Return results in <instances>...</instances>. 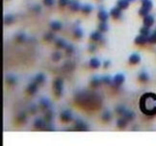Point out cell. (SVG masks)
Listing matches in <instances>:
<instances>
[{
    "label": "cell",
    "mask_w": 156,
    "mask_h": 146,
    "mask_svg": "<svg viewBox=\"0 0 156 146\" xmlns=\"http://www.w3.org/2000/svg\"><path fill=\"white\" fill-rule=\"evenodd\" d=\"M140 109L145 114H156V94L151 92L144 94L140 100Z\"/></svg>",
    "instance_id": "6da1fadb"
},
{
    "label": "cell",
    "mask_w": 156,
    "mask_h": 146,
    "mask_svg": "<svg viewBox=\"0 0 156 146\" xmlns=\"http://www.w3.org/2000/svg\"><path fill=\"white\" fill-rule=\"evenodd\" d=\"M63 87H64V84H63V80L62 79H56L53 83V89H54V93H55L56 96L60 97L63 93Z\"/></svg>",
    "instance_id": "7a4b0ae2"
},
{
    "label": "cell",
    "mask_w": 156,
    "mask_h": 146,
    "mask_svg": "<svg viewBox=\"0 0 156 146\" xmlns=\"http://www.w3.org/2000/svg\"><path fill=\"white\" fill-rule=\"evenodd\" d=\"M125 81V77L122 73H118L116 74L115 76L113 77V80H112V85L114 87L118 88L119 86H121L124 84V82Z\"/></svg>",
    "instance_id": "3957f363"
},
{
    "label": "cell",
    "mask_w": 156,
    "mask_h": 146,
    "mask_svg": "<svg viewBox=\"0 0 156 146\" xmlns=\"http://www.w3.org/2000/svg\"><path fill=\"white\" fill-rule=\"evenodd\" d=\"M74 129L77 131H88L89 127L83 120L78 119V120H75V122H74Z\"/></svg>",
    "instance_id": "277c9868"
},
{
    "label": "cell",
    "mask_w": 156,
    "mask_h": 146,
    "mask_svg": "<svg viewBox=\"0 0 156 146\" xmlns=\"http://www.w3.org/2000/svg\"><path fill=\"white\" fill-rule=\"evenodd\" d=\"M60 119L63 122H70L72 119V114L70 111H63L61 114H60Z\"/></svg>",
    "instance_id": "5b68a950"
},
{
    "label": "cell",
    "mask_w": 156,
    "mask_h": 146,
    "mask_svg": "<svg viewBox=\"0 0 156 146\" xmlns=\"http://www.w3.org/2000/svg\"><path fill=\"white\" fill-rule=\"evenodd\" d=\"M110 16L115 19H121V16H122V13H121V9H119L118 6L113 9H111L110 11Z\"/></svg>",
    "instance_id": "8992f818"
},
{
    "label": "cell",
    "mask_w": 156,
    "mask_h": 146,
    "mask_svg": "<svg viewBox=\"0 0 156 146\" xmlns=\"http://www.w3.org/2000/svg\"><path fill=\"white\" fill-rule=\"evenodd\" d=\"M135 43L136 44H139V45H143V44H146L148 42V36H145V35H142L140 34L139 36H137L135 38Z\"/></svg>",
    "instance_id": "52a82bcc"
},
{
    "label": "cell",
    "mask_w": 156,
    "mask_h": 146,
    "mask_svg": "<svg viewBox=\"0 0 156 146\" xmlns=\"http://www.w3.org/2000/svg\"><path fill=\"white\" fill-rule=\"evenodd\" d=\"M34 126L39 130H44V128L46 126V119H41V118H37L34 121Z\"/></svg>",
    "instance_id": "ba28073f"
},
{
    "label": "cell",
    "mask_w": 156,
    "mask_h": 146,
    "mask_svg": "<svg viewBox=\"0 0 156 146\" xmlns=\"http://www.w3.org/2000/svg\"><path fill=\"white\" fill-rule=\"evenodd\" d=\"M154 16H152L151 14H148L144 17V25L148 26V27H151L154 24Z\"/></svg>",
    "instance_id": "9c48e42d"
},
{
    "label": "cell",
    "mask_w": 156,
    "mask_h": 146,
    "mask_svg": "<svg viewBox=\"0 0 156 146\" xmlns=\"http://www.w3.org/2000/svg\"><path fill=\"white\" fill-rule=\"evenodd\" d=\"M128 61H129V64H138L141 62V56L138 53H133V54L130 55Z\"/></svg>",
    "instance_id": "30bf717a"
},
{
    "label": "cell",
    "mask_w": 156,
    "mask_h": 146,
    "mask_svg": "<svg viewBox=\"0 0 156 146\" xmlns=\"http://www.w3.org/2000/svg\"><path fill=\"white\" fill-rule=\"evenodd\" d=\"M97 16H98V19H99L101 22H107L108 19H109V14L105 10H100L98 12Z\"/></svg>",
    "instance_id": "8fae6325"
},
{
    "label": "cell",
    "mask_w": 156,
    "mask_h": 146,
    "mask_svg": "<svg viewBox=\"0 0 156 146\" xmlns=\"http://www.w3.org/2000/svg\"><path fill=\"white\" fill-rule=\"evenodd\" d=\"M40 105L43 110H48L50 107H51V102H50V100L48 98L43 97V98H41L40 101Z\"/></svg>",
    "instance_id": "7c38bea8"
},
{
    "label": "cell",
    "mask_w": 156,
    "mask_h": 146,
    "mask_svg": "<svg viewBox=\"0 0 156 146\" xmlns=\"http://www.w3.org/2000/svg\"><path fill=\"white\" fill-rule=\"evenodd\" d=\"M68 7H70V9L71 11L77 12L78 10H80L81 9V5L77 0H70V4H68Z\"/></svg>",
    "instance_id": "4fadbf2b"
},
{
    "label": "cell",
    "mask_w": 156,
    "mask_h": 146,
    "mask_svg": "<svg viewBox=\"0 0 156 146\" xmlns=\"http://www.w3.org/2000/svg\"><path fill=\"white\" fill-rule=\"evenodd\" d=\"M38 91V84H36L35 82H32L31 84H29V86L27 87V92L29 94H35L36 92Z\"/></svg>",
    "instance_id": "5bb4252c"
},
{
    "label": "cell",
    "mask_w": 156,
    "mask_h": 146,
    "mask_svg": "<svg viewBox=\"0 0 156 146\" xmlns=\"http://www.w3.org/2000/svg\"><path fill=\"white\" fill-rule=\"evenodd\" d=\"M91 40L94 41H100L102 40V34H101L100 31H95L91 34Z\"/></svg>",
    "instance_id": "9a60e30c"
},
{
    "label": "cell",
    "mask_w": 156,
    "mask_h": 146,
    "mask_svg": "<svg viewBox=\"0 0 156 146\" xmlns=\"http://www.w3.org/2000/svg\"><path fill=\"white\" fill-rule=\"evenodd\" d=\"M44 81H46V76H44V74L39 73L34 77V81H33V82H35L36 84L40 85V84H43V83H44Z\"/></svg>",
    "instance_id": "2e32d148"
},
{
    "label": "cell",
    "mask_w": 156,
    "mask_h": 146,
    "mask_svg": "<svg viewBox=\"0 0 156 146\" xmlns=\"http://www.w3.org/2000/svg\"><path fill=\"white\" fill-rule=\"evenodd\" d=\"M129 1L128 0H118L117 1V6L121 9V10H125V9L128 8V6H129Z\"/></svg>",
    "instance_id": "e0dca14e"
},
{
    "label": "cell",
    "mask_w": 156,
    "mask_h": 146,
    "mask_svg": "<svg viewBox=\"0 0 156 146\" xmlns=\"http://www.w3.org/2000/svg\"><path fill=\"white\" fill-rule=\"evenodd\" d=\"M141 2H142V7L148 11H150L152 7H153V2H152V0H141Z\"/></svg>",
    "instance_id": "ac0fdd59"
},
{
    "label": "cell",
    "mask_w": 156,
    "mask_h": 146,
    "mask_svg": "<svg viewBox=\"0 0 156 146\" xmlns=\"http://www.w3.org/2000/svg\"><path fill=\"white\" fill-rule=\"evenodd\" d=\"M89 64H90V66H91L92 68H98L100 66L101 62L97 58H92V59L90 60Z\"/></svg>",
    "instance_id": "d6986e66"
},
{
    "label": "cell",
    "mask_w": 156,
    "mask_h": 146,
    "mask_svg": "<svg viewBox=\"0 0 156 146\" xmlns=\"http://www.w3.org/2000/svg\"><path fill=\"white\" fill-rule=\"evenodd\" d=\"M101 83H102V79H101L100 77H98V76L92 77V79L91 80V86H92V87H94V88L98 87Z\"/></svg>",
    "instance_id": "ffe728a7"
},
{
    "label": "cell",
    "mask_w": 156,
    "mask_h": 146,
    "mask_svg": "<svg viewBox=\"0 0 156 146\" xmlns=\"http://www.w3.org/2000/svg\"><path fill=\"white\" fill-rule=\"evenodd\" d=\"M55 44H56V46L58 47L59 49L66 48L67 45H68L67 41H66L65 40H63V38H57L56 41H55Z\"/></svg>",
    "instance_id": "44dd1931"
},
{
    "label": "cell",
    "mask_w": 156,
    "mask_h": 146,
    "mask_svg": "<svg viewBox=\"0 0 156 146\" xmlns=\"http://www.w3.org/2000/svg\"><path fill=\"white\" fill-rule=\"evenodd\" d=\"M138 79H139V81H141V82L146 83L149 80V76L146 71H142V72L139 74V76H138Z\"/></svg>",
    "instance_id": "7402d4cb"
},
{
    "label": "cell",
    "mask_w": 156,
    "mask_h": 146,
    "mask_svg": "<svg viewBox=\"0 0 156 146\" xmlns=\"http://www.w3.org/2000/svg\"><path fill=\"white\" fill-rule=\"evenodd\" d=\"M81 11L83 12V13H85V14H89V13H91V12L94 10V7L91 5V4H84L81 6V9H80Z\"/></svg>",
    "instance_id": "603a6c76"
},
{
    "label": "cell",
    "mask_w": 156,
    "mask_h": 146,
    "mask_svg": "<svg viewBox=\"0 0 156 146\" xmlns=\"http://www.w3.org/2000/svg\"><path fill=\"white\" fill-rule=\"evenodd\" d=\"M127 123H128L127 119H125L124 117L119 118V119H118V121H117V126H118L119 128H121V129H124V128L126 127Z\"/></svg>",
    "instance_id": "cb8c5ba5"
},
{
    "label": "cell",
    "mask_w": 156,
    "mask_h": 146,
    "mask_svg": "<svg viewBox=\"0 0 156 146\" xmlns=\"http://www.w3.org/2000/svg\"><path fill=\"white\" fill-rule=\"evenodd\" d=\"M14 21V16H13V14H6V16H4V23L6 25H10L12 24Z\"/></svg>",
    "instance_id": "d4e9b609"
},
{
    "label": "cell",
    "mask_w": 156,
    "mask_h": 146,
    "mask_svg": "<svg viewBox=\"0 0 156 146\" xmlns=\"http://www.w3.org/2000/svg\"><path fill=\"white\" fill-rule=\"evenodd\" d=\"M50 27H51V29L54 30V31H60V30L62 29V23L55 20V21H52L50 23Z\"/></svg>",
    "instance_id": "484cf974"
},
{
    "label": "cell",
    "mask_w": 156,
    "mask_h": 146,
    "mask_svg": "<svg viewBox=\"0 0 156 146\" xmlns=\"http://www.w3.org/2000/svg\"><path fill=\"white\" fill-rule=\"evenodd\" d=\"M124 117L125 119H127L128 121H130V120H133V119L135 118V114L132 111H125V112L124 114Z\"/></svg>",
    "instance_id": "4316f807"
},
{
    "label": "cell",
    "mask_w": 156,
    "mask_h": 146,
    "mask_svg": "<svg viewBox=\"0 0 156 146\" xmlns=\"http://www.w3.org/2000/svg\"><path fill=\"white\" fill-rule=\"evenodd\" d=\"M109 30V26H108L107 22H101L98 24V31H100L101 33L107 32Z\"/></svg>",
    "instance_id": "83f0119b"
},
{
    "label": "cell",
    "mask_w": 156,
    "mask_h": 146,
    "mask_svg": "<svg viewBox=\"0 0 156 146\" xmlns=\"http://www.w3.org/2000/svg\"><path fill=\"white\" fill-rule=\"evenodd\" d=\"M150 27H148V26H146V25H144L142 28L140 29V34H142V35H145V36H148L150 35Z\"/></svg>",
    "instance_id": "f1b7e54d"
},
{
    "label": "cell",
    "mask_w": 156,
    "mask_h": 146,
    "mask_svg": "<svg viewBox=\"0 0 156 146\" xmlns=\"http://www.w3.org/2000/svg\"><path fill=\"white\" fill-rule=\"evenodd\" d=\"M148 43L156 44V29L152 33H150V35L148 36Z\"/></svg>",
    "instance_id": "f546056e"
},
{
    "label": "cell",
    "mask_w": 156,
    "mask_h": 146,
    "mask_svg": "<svg viewBox=\"0 0 156 146\" xmlns=\"http://www.w3.org/2000/svg\"><path fill=\"white\" fill-rule=\"evenodd\" d=\"M6 81H7L8 84L14 85L17 83V78H16V76H14V75L11 74V75H8L7 77H6Z\"/></svg>",
    "instance_id": "4dcf8cb0"
},
{
    "label": "cell",
    "mask_w": 156,
    "mask_h": 146,
    "mask_svg": "<svg viewBox=\"0 0 156 146\" xmlns=\"http://www.w3.org/2000/svg\"><path fill=\"white\" fill-rule=\"evenodd\" d=\"M53 117H54V114H53V112L51 111H48V112H46V114H44V119H46V121L47 122H50L53 119Z\"/></svg>",
    "instance_id": "1f68e13d"
},
{
    "label": "cell",
    "mask_w": 156,
    "mask_h": 146,
    "mask_svg": "<svg viewBox=\"0 0 156 146\" xmlns=\"http://www.w3.org/2000/svg\"><path fill=\"white\" fill-rule=\"evenodd\" d=\"M73 35L76 38H80L83 37V31L80 28H75L73 31Z\"/></svg>",
    "instance_id": "d6a6232c"
},
{
    "label": "cell",
    "mask_w": 156,
    "mask_h": 146,
    "mask_svg": "<svg viewBox=\"0 0 156 146\" xmlns=\"http://www.w3.org/2000/svg\"><path fill=\"white\" fill-rule=\"evenodd\" d=\"M125 111H126V109H125V107L124 106H118L116 108V112L117 114H121V115H124V114L125 112Z\"/></svg>",
    "instance_id": "836d02e7"
},
{
    "label": "cell",
    "mask_w": 156,
    "mask_h": 146,
    "mask_svg": "<svg viewBox=\"0 0 156 146\" xmlns=\"http://www.w3.org/2000/svg\"><path fill=\"white\" fill-rule=\"evenodd\" d=\"M149 12H150V11H148V10H146V9H145V8L141 7V8H140V10H139V14H140L141 16L145 17L146 16H148V14H149Z\"/></svg>",
    "instance_id": "e575fe53"
},
{
    "label": "cell",
    "mask_w": 156,
    "mask_h": 146,
    "mask_svg": "<svg viewBox=\"0 0 156 146\" xmlns=\"http://www.w3.org/2000/svg\"><path fill=\"white\" fill-rule=\"evenodd\" d=\"M111 117H112V114H111V112H104L103 114H102V119L105 121V122H108L111 119Z\"/></svg>",
    "instance_id": "d590c367"
},
{
    "label": "cell",
    "mask_w": 156,
    "mask_h": 146,
    "mask_svg": "<svg viewBox=\"0 0 156 146\" xmlns=\"http://www.w3.org/2000/svg\"><path fill=\"white\" fill-rule=\"evenodd\" d=\"M101 79H102V83H104V84H106V85L112 84V80H113V78H111L110 76H108V75L103 76Z\"/></svg>",
    "instance_id": "8d00e7d4"
},
{
    "label": "cell",
    "mask_w": 156,
    "mask_h": 146,
    "mask_svg": "<svg viewBox=\"0 0 156 146\" xmlns=\"http://www.w3.org/2000/svg\"><path fill=\"white\" fill-rule=\"evenodd\" d=\"M61 59V53L60 52H54L52 54V60L54 62H58Z\"/></svg>",
    "instance_id": "74e56055"
},
{
    "label": "cell",
    "mask_w": 156,
    "mask_h": 146,
    "mask_svg": "<svg viewBox=\"0 0 156 146\" xmlns=\"http://www.w3.org/2000/svg\"><path fill=\"white\" fill-rule=\"evenodd\" d=\"M43 38L46 41H51L54 38V35L52 34V33H46V34L43 36Z\"/></svg>",
    "instance_id": "f35d334b"
},
{
    "label": "cell",
    "mask_w": 156,
    "mask_h": 146,
    "mask_svg": "<svg viewBox=\"0 0 156 146\" xmlns=\"http://www.w3.org/2000/svg\"><path fill=\"white\" fill-rule=\"evenodd\" d=\"M70 0H59V5L61 7H65V6H68Z\"/></svg>",
    "instance_id": "ab89813d"
},
{
    "label": "cell",
    "mask_w": 156,
    "mask_h": 146,
    "mask_svg": "<svg viewBox=\"0 0 156 146\" xmlns=\"http://www.w3.org/2000/svg\"><path fill=\"white\" fill-rule=\"evenodd\" d=\"M66 52L68 53V54H71L73 51H74V48H73V46L71 45V44H68L67 47H66Z\"/></svg>",
    "instance_id": "60d3db41"
},
{
    "label": "cell",
    "mask_w": 156,
    "mask_h": 146,
    "mask_svg": "<svg viewBox=\"0 0 156 146\" xmlns=\"http://www.w3.org/2000/svg\"><path fill=\"white\" fill-rule=\"evenodd\" d=\"M55 3V0H43V4L46 6H52Z\"/></svg>",
    "instance_id": "b9f144b4"
},
{
    "label": "cell",
    "mask_w": 156,
    "mask_h": 146,
    "mask_svg": "<svg viewBox=\"0 0 156 146\" xmlns=\"http://www.w3.org/2000/svg\"><path fill=\"white\" fill-rule=\"evenodd\" d=\"M44 130H46V131H53L54 130V126H53L52 124L48 123V124H46V128H44Z\"/></svg>",
    "instance_id": "7bdbcfd3"
},
{
    "label": "cell",
    "mask_w": 156,
    "mask_h": 146,
    "mask_svg": "<svg viewBox=\"0 0 156 146\" xmlns=\"http://www.w3.org/2000/svg\"><path fill=\"white\" fill-rule=\"evenodd\" d=\"M17 40H19V41H20V42H21V41H23V40H25V36L23 35V34H19V35H17Z\"/></svg>",
    "instance_id": "ee69618b"
},
{
    "label": "cell",
    "mask_w": 156,
    "mask_h": 146,
    "mask_svg": "<svg viewBox=\"0 0 156 146\" xmlns=\"http://www.w3.org/2000/svg\"><path fill=\"white\" fill-rule=\"evenodd\" d=\"M110 64H111V62H110V61H108V60H107V61H105V62H104V67H105V68L109 67V66H110Z\"/></svg>",
    "instance_id": "f6af8a7d"
},
{
    "label": "cell",
    "mask_w": 156,
    "mask_h": 146,
    "mask_svg": "<svg viewBox=\"0 0 156 146\" xmlns=\"http://www.w3.org/2000/svg\"><path fill=\"white\" fill-rule=\"evenodd\" d=\"M34 11L36 12V13H39V12L41 11V7H40V6H38V5H36L34 7Z\"/></svg>",
    "instance_id": "bcb514c9"
},
{
    "label": "cell",
    "mask_w": 156,
    "mask_h": 146,
    "mask_svg": "<svg viewBox=\"0 0 156 146\" xmlns=\"http://www.w3.org/2000/svg\"><path fill=\"white\" fill-rule=\"evenodd\" d=\"M95 46H90V51L91 52H95Z\"/></svg>",
    "instance_id": "7dc6e473"
},
{
    "label": "cell",
    "mask_w": 156,
    "mask_h": 146,
    "mask_svg": "<svg viewBox=\"0 0 156 146\" xmlns=\"http://www.w3.org/2000/svg\"><path fill=\"white\" fill-rule=\"evenodd\" d=\"M128 1H129V2H134L135 0H128Z\"/></svg>",
    "instance_id": "c3c4849f"
}]
</instances>
